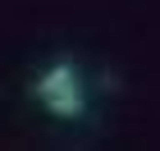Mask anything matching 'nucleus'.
<instances>
[{
    "instance_id": "nucleus-1",
    "label": "nucleus",
    "mask_w": 160,
    "mask_h": 151,
    "mask_svg": "<svg viewBox=\"0 0 160 151\" xmlns=\"http://www.w3.org/2000/svg\"><path fill=\"white\" fill-rule=\"evenodd\" d=\"M37 101L46 105L55 119H78V114L87 110V92H82V78H78V69L69 60H55L50 69H41L37 78Z\"/></svg>"
}]
</instances>
